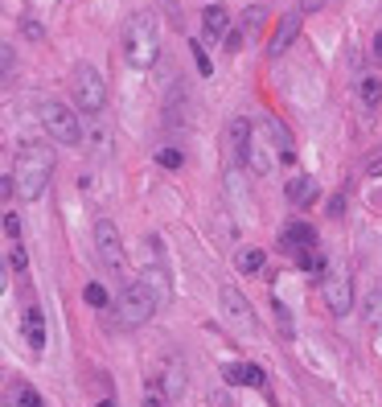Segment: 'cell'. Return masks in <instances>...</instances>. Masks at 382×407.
<instances>
[{
    "label": "cell",
    "mask_w": 382,
    "mask_h": 407,
    "mask_svg": "<svg viewBox=\"0 0 382 407\" xmlns=\"http://www.w3.org/2000/svg\"><path fill=\"white\" fill-rule=\"evenodd\" d=\"M362 321L370 329H382V288H374L366 300H362Z\"/></svg>",
    "instance_id": "20"
},
{
    "label": "cell",
    "mask_w": 382,
    "mask_h": 407,
    "mask_svg": "<svg viewBox=\"0 0 382 407\" xmlns=\"http://www.w3.org/2000/svg\"><path fill=\"white\" fill-rule=\"evenodd\" d=\"M263 136H267V132H263V123H259V128H255V136H251V144H247V161H242V165L251 169L255 177H267V173L276 169V157H280L276 148H267Z\"/></svg>",
    "instance_id": "9"
},
{
    "label": "cell",
    "mask_w": 382,
    "mask_h": 407,
    "mask_svg": "<svg viewBox=\"0 0 382 407\" xmlns=\"http://www.w3.org/2000/svg\"><path fill=\"white\" fill-rule=\"evenodd\" d=\"M222 379L230 387H267V375H263V366L255 362H230V366H222Z\"/></svg>",
    "instance_id": "11"
},
{
    "label": "cell",
    "mask_w": 382,
    "mask_h": 407,
    "mask_svg": "<svg viewBox=\"0 0 382 407\" xmlns=\"http://www.w3.org/2000/svg\"><path fill=\"white\" fill-rule=\"evenodd\" d=\"M276 325H280V334H284V337L296 334V325H292V312H288L284 305H280V296H276Z\"/></svg>",
    "instance_id": "25"
},
{
    "label": "cell",
    "mask_w": 382,
    "mask_h": 407,
    "mask_svg": "<svg viewBox=\"0 0 382 407\" xmlns=\"http://www.w3.org/2000/svg\"><path fill=\"white\" fill-rule=\"evenodd\" d=\"M21 29H25V37H33V42H42V25L33 21V17H21Z\"/></svg>",
    "instance_id": "32"
},
{
    "label": "cell",
    "mask_w": 382,
    "mask_h": 407,
    "mask_svg": "<svg viewBox=\"0 0 382 407\" xmlns=\"http://www.w3.org/2000/svg\"><path fill=\"white\" fill-rule=\"evenodd\" d=\"M300 21H304V13H300V8L280 17L276 33H271V42H267V54H271V58H280V54H284V49L296 42V33H300Z\"/></svg>",
    "instance_id": "10"
},
{
    "label": "cell",
    "mask_w": 382,
    "mask_h": 407,
    "mask_svg": "<svg viewBox=\"0 0 382 407\" xmlns=\"http://www.w3.org/2000/svg\"><path fill=\"white\" fill-rule=\"evenodd\" d=\"M8 267H13V272H25V251H21V243H13V247H8Z\"/></svg>",
    "instance_id": "30"
},
{
    "label": "cell",
    "mask_w": 382,
    "mask_h": 407,
    "mask_svg": "<svg viewBox=\"0 0 382 407\" xmlns=\"http://www.w3.org/2000/svg\"><path fill=\"white\" fill-rule=\"evenodd\" d=\"M70 91H74V103H78V111L82 116H91L95 120L99 111L107 107V87H103V74L95 71V66H74L70 74Z\"/></svg>",
    "instance_id": "5"
},
{
    "label": "cell",
    "mask_w": 382,
    "mask_h": 407,
    "mask_svg": "<svg viewBox=\"0 0 382 407\" xmlns=\"http://www.w3.org/2000/svg\"><path fill=\"white\" fill-rule=\"evenodd\" d=\"M4 235H8V243H21V222H17V214H4Z\"/></svg>",
    "instance_id": "29"
},
{
    "label": "cell",
    "mask_w": 382,
    "mask_h": 407,
    "mask_svg": "<svg viewBox=\"0 0 382 407\" xmlns=\"http://www.w3.org/2000/svg\"><path fill=\"white\" fill-rule=\"evenodd\" d=\"M4 407H13V399H8V403H4Z\"/></svg>",
    "instance_id": "39"
},
{
    "label": "cell",
    "mask_w": 382,
    "mask_h": 407,
    "mask_svg": "<svg viewBox=\"0 0 382 407\" xmlns=\"http://www.w3.org/2000/svg\"><path fill=\"white\" fill-rule=\"evenodd\" d=\"M366 173H370V177H382V144H378V148H370V157H366Z\"/></svg>",
    "instance_id": "27"
},
{
    "label": "cell",
    "mask_w": 382,
    "mask_h": 407,
    "mask_svg": "<svg viewBox=\"0 0 382 407\" xmlns=\"http://www.w3.org/2000/svg\"><path fill=\"white\" fill-rule=\"evenodd\" d=\"M341 210H345V193H333L329 198V214H341Z\"/></svg>",
    "instance_id": "35"
},
{
    "label": "cell",
    "mask_w": 382,
    "mask_h": 407,
    "mask_svg": "<svg viewBox=\"0 0 382 407\" xmlns=\"http://www.w3.org/2000/svg\"><path fill=\"white\" fill-rule=\"evenodd\" d=\"M358 95H362V107H366V111H378V107H382L378 74H362V78H358Z\"/></svg>",
    "instance_id": "18"
},
{
    "label": "cell",
    "mask_w": 382,
    "mask_h": 407,
    "mask_svg": "<svg viewBox=\"0 0 382 407\" xmlns=\"http://www.w3.org/2000/svg\"><path fill=\"white\" fill-rule=\"evenodd\" d=\"M156 161H161L165 169H181V161H185V157H181L177 148H156Z\"/></svg>",
    "instance_id": "26"
},
{
    "label": "cell",
    "mask_w": 382,
    "mask_h": 407,
    "mask_svg": "<svg viewBox=\"0 0 382 407\" xmlns=\"http://www.w3.org/2000/svg\"><path fill=\"white\" fill-rule=\"evenodd\" d=\"M161 383H165V391H168V395H173V399H177V395L185 391V375H181L177 366H168V370H165V379H161Z\"/></svg>",
    "instance_id": "23"
},
{
    "label": "cell",
    "mask_w": 382,
    "mask_h": 407,
    "mask_svg": "<svg viewBox=\"0 0 382 407\" xmlns=\"http://www.w3.org/2000/svg\"><path fill=\"white\" fill-rule=\"evenodd\" d=\"M230 152L239 157V161H247V144H251V136H255V128L247 123V116H239V120H230Z\"/></svg>",
    "instance_id": "16"
},
{
    "label": "cell",
    "mask_w": 382,
    "mask_h": 407,
    "mask_svg": "<svg viewBox=\"0 0 382 407\" xmlns=\"http://www.w3.org/2000/svg\"><path fill=\"white\" fill-rule=\"evenodd\" d=\"M374 54H382V33H378V37H374Z\"/></svg>",
    "instance_id": "37"
},
{
    "label": "cell",
    "mask_w": 382,
    "mask_h": 407,
    "mask_svg": "<svg viewBox=\"0 0 382 407\" xmlns=\"http://www.w3.org/2000/svg\"><path fill=\"white\" fill-rule=\"evenodd\" d=\"M280 247H288V251H309V247H316V231H312L309 222H288L284 231H280Z\"/></svg>",
    "instance_id": "15"
},
{
    "label": "cell",
    "mask_w": 382,
    "mask_h": 407,
    "mask_svg": "<svg viewBox=\"0 0 382 407\" xmlns=\"http://www.w3.org/2000/svg\"><path fill=\"white\" fill-rule=\"evenodd\" d=\"M325 4H329V0H300V13H304V17H309V13H321V8H325Z\"/></svg>",
    "instance_id": "33"
},
{
    "label": "cell",
    "mask_w": 382,
    "mask_h": 407,
    "mask_svg": "<svg viewBox=\"0 0 382 407\" xmlns=\"http://www.w3.org/2000/svg\"><path fill=\"white\" fill-rule=\"evenodd\" d=\"M161 309V300L152 296V288L144 284V280H128L120 288V300H116V312H120V321L128 329H136V325H148L152 317Z\"/></svg>",
    "instance_id": "3"
},
{
    "label": "cell",
    "mask_w": 382,
    "mask_h": 407,
    "mask_svg": "<svg viewBox=\"0 0 382 407\" xmlns=\"http://www.w3.org/2000/svg\"><path fill=\"white\" fill-rule=\"evenodd\" d=\"M37 120H42L49 140H58V144H78L82 140V120L74 116L66 103H58V99L37 103Z\"/></svg>",
    "instance_id": "4"
},
{
    "label": "cell",
    "mask_w": 382,
    "mask_h": 407,
    "mask_svg": "<svg viewBox=\"0 0 382 407\" xmlns=\"http://www.w3.org/2000/svg\"><path fill=\"white\" fill-rule=\"evenodd\" d=\"M202 29H206L210 37H226V33H230V17H226V8H222V4H210V8L202 13Z\"/></svg>",
    "instance_id": "17"
},
{
    "label": "cell",
    "mask_w": 382,
    "mask_h": 407,
    "mask_svg": "<svg viewBox=\"0 0 382 407\" xmlns=\"http://www.w3.org/2000/svg\"><path fill=\"white\" fill-rule=\"evenodd\" d=\"M49 177H54V148L49 144H25L17 152V169H13V186L21 202H37L46 193Z\"/></svg>",
    "instance_id": "2"
},
{
    "label": "cell",
    "mask_w": 382,
    "mask_h": 407,
    "mask_svg": "<svg viewBox=\"0 0 382 407\" xmlns=\"http://www.w3.org/2000/svg\"><path fill=\"white\" fill-rule=\"evenodd\" d=\"M99 407H116V399H103V403H99Z\"/></svg>",
    "instance_id": "38"
},
{
    "label": "cell",
    "mask_w": 382,
    "mask_h": 407,
    "mask_svg": "<svg viewBox=\"0 0 382 407\" xmlns=\"http://www.w3.org/2000/svg\"><path fill=\"white\" fill-rule=\"evenodd\" d=\"M193 62H197V71H202V74H210V71H214V66H210V58H206V49H202V42H193Z\"/></svg>",
    "instance_id": "28"
},
{
    "label": "cell",
    "mask_w": 382,
    "mask_h": 407,
    "mask_svg": "<svg viewBox=\"0 0 382 407\" xmlns=\"http://www.w3.org/2000/svg\"><path fill=\"white\" fill-rule=\"evenodd\" d=\"M218 300H222V312H226V321H230L235 329L255 334V312H251V305H247V296H242L239 288H235V284H222Z\"/></svg>",
    "instance_id": "8"
},
{
    "label": "cell",
    "mask_w": 382,
    "mask_h": 407,
    "mask_svg": "<svg viewBox=\"0 0 382 407\" xmlns=\"http://www.w3.org/2000/svg\"><path fill=\"white\" fill-rule=\"evenodd\" d=\"M140 280L152 288V296L161 300V309L173 300V280H168V267H165V264H148V267L140 272Z\"/></svg>",
    "instance_id": "13"
},
{
    "label": "cell",
    "mask_w": 382,
    "mask_h": 407,
    "mask_svg": "<svg viewBox=\"0 0 382 407\" xmlns=\"http://www.w3.org/2000/svg\"><path fill=\"white\" fill-rule=\"evenodd\" d=\"M321 296H325L329 312H337V317H345V312L354 309V284H350V276L337 272V267L325 272V280H321Z\"/></svg>",
    "instance_id": "7"
},
{
    "label": "cell",
    "mask_w": 382,
    "mask_h": 407,
    "mask_svg": "<svg viewBox=\"0 0 382 407\" xmlns=\"http://www.w3.org/2000/svg\"><path fill=\"white\" fill-rule=\"evenodd\" d=\"M144 407H165V403H161V399H152V395H148V399H144Z\"/></svg>",
    "instance_id": "36"
},
{
    "label": "cell",
    "mask_w": 382,
    "mask_h": 407,
    "mask_svg": "<svg viewBox=\"0 0 382 407\" xmlns=\"http://www.w3.org/2000/svg\"><path fill=\"white\" fill-rule=\"evenodd\" d=\"M263 132H267L271 148L280 152V161H292V157H296V140H292V132H288L276 116H267V120H263Z\"/></svg>",
    "instance_id": "14"
},
{
    "label": "cell",
    "mask_w": 382,
    "mask_h": 407,
    "mask_svg": "<svg viewBox=\"0 0 382 407\" xmlns=\"http://www.w3.org/2000/svg\"><path fill=\"white\" fill-rule=\"evenodd\" d=\"M235 267L247 272V276L263 272V251H259V247H239V251H235Z\"/></svg>",
    "instance_id": "21"
},
{
    "label": "cell",
    "mask_w": 382,
    "mask_h": 407,
    "mask_svg": "<svg viewBox=\"0 0 382 407\" xmlns=\"http://www.w3.org/2000/svg\"><path fill=\"white\" fill-rule=\"evenodd\" d=\"M95 255L107 272H123V239L111 218H99L95 222Z\"/></svg>",
    "instance_id": "6"
},
{
    "label": "cell",
    "mask_w": 382,
    "mask_h": 407,
    "mask_svg": "<svg viewBox=\"0 0 382 407\" xmlns=\"http://www.w3.org/2000/svg\"><path fill=\"white\" fill-rule=\"evenodd\" d=\"M120 46H123V58L132 71H152L156 58H161V25L152 13H132L123 21V33H120Z\"/></svg>",
    "instance_id": "1"
},
{
    "label": "cell",
    "mask_w": 382,
    "mask_h": 407,
    "mask_svg": "<svg viewBox=\"0 0 382 407\" xmlns=\"http://www.w3.org/2000/svg\"><path fill=\"white\" fill-rule=\"evenodd\" d=\"M82 296H87V305H91V309H107V288H103V284H87Z\"/></svg>",
    "instance_id": "24"
},
{
    "label": "cell",
    "mask_w": 382,
    "mask_h": 407,
    "mask_svg": "<svg viewBox=\"0 0 382 407\" xmlns=\"http://www.w3.org/2000/svg\"><path fill=\"white\" fill-rule=\"evenodd\" d=\"M300 267H304V272H321V255H316V247H309V251L300 255Z\"/></svg>",
    "instance_id": "31"
},
{
    "label": "cell",
    "mask_w": 382,
    "mask_h": 407,
    "mask_svg": "<svg viewBox=\"0 0 382 407\" xmlns=\"http://www.w3.org/2000/svg\"><path fill=\"white\" fill-rule=\"evenodd\" d=\"M316 193L321 190H316L312 177H292V181H288V202H292V206H309Z\"/></svg>",
    "instance_id": "19"
},
{
    "label": "cell",
    "mask_w": 382,
    "mask_h": 407,
    "mask_svg": "<svg viewBox=\"0 0 382 407\" xmlns=\"http://www.w3.org/2000/svg\"><path fill=\"white\" fill-rule=\"evenodd\" d=\"M21 334H25V346H29L33 354H42V350H46V312L29 305V309L21 312Z\"/></svg>",
    "instance_id": "12"
},
{
    "label": "cell",
    "mask_w": 382,
    "mask_h": 407,
    "mask_svg": "<svg viewBox=\"0 0 382 407\" xmlns=\"http://www.w3.org/2000/svg\"><path fill=\"white\" fill-rule=\"evenodd\" d=\"M13 403L17 407H46V399L33 391L29 383H17V391H13Z\"/></svg>",
    "instance_id": "22"
},
{
    "label": "cell",
    "mask_w": 382,
    "mask_h": 407,
    "mask_svg": "<svg viewBox=\"0 0 382 407\" xmlns=\"http://www.w3.org/2000/svg\"><path fill=\"white\" fill-rule=\"evenodd\" d=\"M4 83H13V46H4Z\"/></svg>",
    "instance_id": "34"
}]
</instances>
